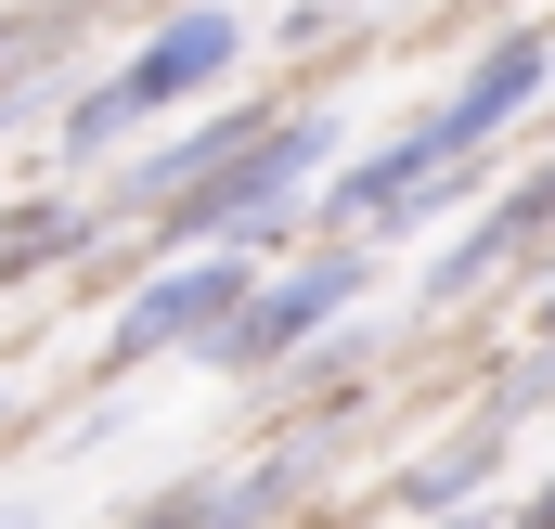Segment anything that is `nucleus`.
<instances>
[{
	"label": "nucleus",
	"instance_id": "1",
	"mask_svg": "<svg viewBox=\"0 0 555 529\" xmlns=\"http://www.w3.org/2000/svg\"><path fill=\"white\" fill-rule=\"evenodd\" d=\"M323 168H336V117H272L233 168H207L194 194H168V246H181V259H194V233H207V246H259Z\"/></svg>",
	"mask_w": 555,
	"mask_h": 529
},
{
	"label": "nucleus",
	"instance_id": "2",
	"mask_svg": "<svg viewBox=\"0 0 555 529\" xmlns=\"http://www.w3.org/2000/svg\"><path fill=\"white\" fill-rule=\"evenodd\" d=\"M259 284H246V246H207V259H168L142 284L130 310H117V336H104V362L130 375V362H168V349H207L233 310H246Z\"/></svg>",
	"mask_w": 555,
	"mask_h": 529
},
{
	"label": "nucleus",
	"instance_id": "3",
	"mask_svg": "<svg viewBox=\"0 0 555 529\" xmlns=\"http://www.w3.org/2000/svg\"><path fill=\"white\" fill-rule=\"evenodd\" d=\"M349 297H362V246H336V259H310V271H284V284H259V297L207 336V362H220V375H259V362H284L297 336H323Z\"/></svg>",
	"mask_w": 555,
	"mask_h": 529
},
{
	"label": "nucleus",
	"instance_id": "4",
	"mask_svg": "<svg viewBox=\"0 0 555 529\" xmlns=\"http://www.w3.org/2000/svg\"><path fill=\"white\" fill-rule=\"evenodd\" d=\"M233 65H246V13L194 0V13H168L130 65H117V104H130V117H155V104H194V91H220Z\"/></svg>",
	"mask_w": 555,
	"mask_h": 529
},
{
	"label": "nucleus",
	"instance_id": "5",
	"mask_svg": "<svg viewBox=\"0 0 555 529\" xmlns=\"http://www.w3.org/2000/svg\"><path fill=\"white\" fill-rule=\"evenodd\" d=\"M543 78H555V39H543V26H504V39L465 65V91L439 104V142H452V155H478L491 130H517V117H530V91H543Z\"/></svg>",
	"mask_w": 555,
	"mask_h": 529
},
{
	"label": "nucleus",
	"instance_id": "6",
	"mask_svg": "<svg viewBox=\"0 0 555 529\" xmlns=\"http://www.w3.org/2000/svg\"><path fill=\"white\" fill-rule=\"evenodd\" d=\"M452 181H465V155H452V142H439V117H426V130L375 142V155L336 181V220H426Z\"/></svg>",
	"mask_w": 555,
	"mask_h": 529
},
{
	"label": "nucleus",
	"instance_id": "7",
	"mask_svg": "<svg viewBox=\"0 0 555 529\" xmlns=\"http://www.w3.org/2000/svg\"><path fill=\"white\" fill-rule=\"evenodd\" d=\"M530 233H555V168H530L517 194H491V207H478V233H465L452 259L426 271V297H465L478 271H504V259H517V246H530Z\"/></svg>",
	"mask_w": 555,
	"mask_h": 529
},
{
	"label": "nucleus",
	"instance_id": "8",
	"mask_svg": "<svg viewBox=\"0 0 555 529\" xmlns=\"http://www.w3.org/2000/svg\"><path fill=\"white\" fill-rule=\"evenodd\" d=\"M259 130H272V117H194V142H168V155L142 168V194H194L207 168H233V155H246Z\"/></svg>",
	"mask_w": 555,
	"mask_h": 529
},
{
	"label": "nucleus",
	"instance_id": "9",
	"mask_svg": "<svg viewBox=\"0 0 555 529\" xmlns=\"http://www.w3.org/2000/svg\"><path fill=\"white\" fill-rule=\"evenodd\" d=\"M272 491H284V478H233V491H181V504H155L142 529H246L259 504H272Z\"/></svg>",
	"mask_w": 555,
	"mask_h": 529
},
{
	"label": "nucleus",
	"instance_id": "10",
	"mask_svg": "<svg viewBox=\"0 0 555 529\" xmlns=\"http://www.w3.org/2000/svg\"><path fill=\"white\" fill-rule=\"evenodd\" d=\"M65 246H91V233H78V207H26V220L0 233V284H13V271H39V259H65Z\"/></svg>",
	"mask_w": 555,
	"mask_h": 529
},
{
	"label": "nucleus",
	"instance_id": "11",
	"mask_svg": "<svg viewBox=\"0 0 555 529\" xmlns=\"http://www.w3.org/2000/svg\"><path fill=\"white\" fill-rule=\"evenodd\" d=\"M117 130H130V104H117V78H91V91L65 104V142H78V155H104Z\"/></svg>",
	"mask_w": 555,
	"mask_h": 529
},
{
	"label": "nucleus",
	"instance_id": "12",
	"mask_svg": "<svg viewBox=\"0 0 555 529\" xmlns=\"http://www.w3.org/2000/svg\"><path fill=\"white\" fill-rule=\"evenodd\" d=\"M517 529H555V478H543V491H530V504H517Z\"/></svg>",
	"mask_w": 555,
	"mask_h": 529
},
{
	"label": "nucleus",
	"instance_id": "13",
	"mask_svg": "<svg viewBox=\"0 0 555 529\" xmlns=\"http://www.w3.org/2000/svg\"><path fill=\"white\" fill-rule=\"evenodd\" d=\"M26 39H39V26H0V65H13V52H26Z\"/></svg>",
	"mask_w": 555,
	"mask_h": 529
},
{
	"label": "nucleus",
	"instance_id": "14",
	"mask_svg": "<svg viewBox=\"0 0 555 529\" xmlns=\"http://www.w3.org/2000/svg\"><path fill=\"white\" fill-rule=\"evenodd\" d=\"M543 375H555V310H543Z\"/></svg>",
	"mask_w": 555,
	"mask_h": 529
},
{
	"label": "nucleus",
	"instance_id": "15",
	"mask_svg": "<svg viewBox=\"0 0 555 529\" xmlns=\"http://www.w3.org/2000/svg\"><path fill=\"white\" fill-rule=\"evenodd\" d=\"M0 529H26V517H13V504H0Z\"/></svg>",
	"mask_w": 555,
	"mask_h": 529
}]
</instances>
